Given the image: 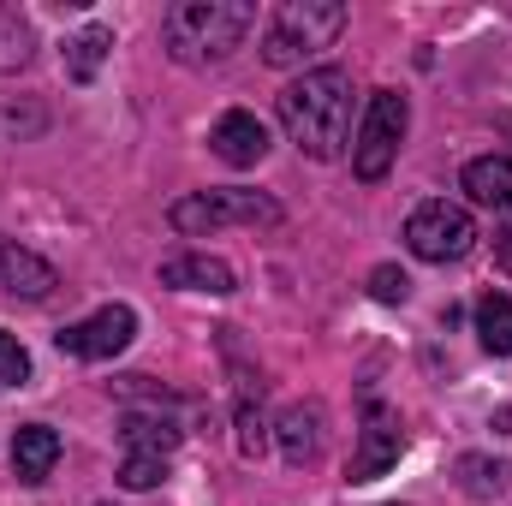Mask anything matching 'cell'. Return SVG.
<instances>
[{"label":"cell","instance_id":"10","mask_svg":"<svg viewBox=\"0 0 512 506\" xmlns=\"http://www.w3.org/2000/svg\"><path fill=\"white\" fill-rule=\"evenodd\" d=\"M209 149H215L227 167H256L274 143H268V126L256 120L251 108H227V114L215 120V131H209Z\"/></svg>","mask_w":512,"mask_h":506},{"label":"cell","instance_id":"21","mask_svg":"<svg viewBox=\"0 0 512 506\" xmlns=\"http://www.w3.org/2000/svg\"><path fill=\"white\" fill-rule=\"evenodd\" d=\"M120 483H126L131 495H149V489H161V483H167V459H161V453H126V465H120Z\"/></svg>","mask_w":512,"mask_h":506},{"label":"cell","instance_id":"19","mask_svg":"<svg viewBox=\"0 0 512 506\" xmlns=\"http://www.w3.org/2000/svg\"><path fill=\"white\" fill-rule=\"evenodd\" d=\"M453 471H459V489H465L471 501H495V495L507 489V465H501V459H483V453H465V459H459Z\"/></svg>","mask_w":512,"mask_h":506},{"label":"cell","instance_id":"1","mask_svg":"<svg viewBox=\"0 0 512 506\" xmlns=\"http://www.w3.org/2000/svg\"><path fill=\"white\" fill-rule=\"evenodd\" d=\"M280 126L310 161H340L352 143V72L346 66H310L280 90Z\"/></svg>","mask_w":512,"mask_h":506},{"label":"cell","instance_id":"12","mask_svg":"<svg viewBox=\"0 0 512 506\" xmlns=\"http://www.w3.org/2000/svg\"><path fill=\"white\" fill-rule=\"evenodd\" d=\"M322 405L316 399H298V405H286L280 411V423H274V441H280V459L286 465H316L322 459Z\"/></svg>","mask_w":512,"mask_h":506},{"label":"cell","instance_id":"8","mask_svg":"<svg viewBox=\"0 0 512 506\" xmlns=\"http://www.w3.org/2000/svg\"><path fill=\"white\" fill-rule=\"evenodd\" d=\"M399 453H405V429H399V417L387 411L382 399H370V405H364L358 447H352V459H346V483H376V477H387V471L399 465Z\"/></svg>","mask_w":512,"mask_h":506},{"label":"cell","instance_id":"15","mask_svg":"<svg viewBox=\"0 0 512 506\" xmlns=\"http://www.w3.org/2000/svg\"><path fill=\"white\" fill-rule=\"evenodd\" d=\"M108 54H114V30H108V24H84V30L66 42V78H72V84H96V72H102Z\"/></svg>","mask_w":512,"mask_h":506},{"label":"cell","instance_id":"3","mask_svg":"<svg viewBox=\"0 0 512 506\" xmlns=\"http://www.w3.org/2000/svg\"><path fill=\"white\" fill-rule=\"evenodd\" d=\"M346 24H352L346 0H280L268 12V24H262V60L280 66V72L286 66H304L322 48H334Z\"/></svg>","mask_w":512,"mask_h":506},{"label":"cell","instance_id":"24","mask_svg":"<svg viewBox=\"0 0 512 506\" xmlns=\"http://www.w3.org/2000/svg\"><path fill=\"white\" fill-rule=\"evenodd\" d=\"M102 506H114V501H102Z\"/></svg>","mask_w":512,"mask_h":506},{"label":"cell","instance_id":"23","mask_svg":"<svg viewBox=\"0 0 512 506\" xmlns=\"http://www.w3.org/2000/svg\"><path fill=\"white\" fill-rule=\"evenodd\" d=\"M370 292H376L382 304H405V298H411V274L393 268V262H382V268L370 274Z\"/></svg>","mask_w":512,"mask_h":506},{"label":"cell","instance_id":"6","mask_svg":"<svg viewBox=\"0 0 512 506\" xmlns=\"http://www.w3.org/2000/svg\"><path fill=\"white\" fill-rule=\"evenodd\" d=\"M405 245H411V256H423V262H459V256L477 251V221H471V209L435 197V203H417L411 209Z\"/></svg>","mask_w":512,"mask_h":506},{"label":"cell","instance_id":"18","mask_svg":"<svg viewBox=\"0 0 512 506\" xmlns=\"http://www.w3.org/2000/svg\"><path fill=\"white\" fill-rule=\"evenodd\" d=\"M477 340H483V352L512 358V298H507V292L477 298Z\"/></svg>","mask_w":512,"mask_h":506},{"label":"cell","instance_id":"22","mask_svg":"<svg viewBox=\"0 0 512 506\" xmlns=\"http://www.w3.org/2000/svg\"><path fill=\"white\" fill-rule=\"evenodd\" d=\"M30 381V352L18 334H0V387H24Z\"/></svg>","mask_w":512,"mask_h":506},{"label":"cell","instance_id":"20","mask_svg":"<svg viewBox=\"0 0 512 506\" xmlns=\"http://www.w3.org/2000/svg\"><path fill=\"white\" fill-rule=\"evenodd\" d=\"M268 447V423H262V393L251 399V381H245V393H239V453L256 459Z\"/></svg>","mask_w":512,"mask_h":506},{"label":"cell","instance_id":"13","mask_svg":"<svg viewBox=\"0 0 512 506\" xmlns=\"http://www.w3.org/2000/svg\"><path fill=\"white\" fill-rule=\"evenodd\" d=\"M54 465H60V429H48V423L12 429V471H18V483H48Z\"/></svg>","mask_w":512,"mask_h":506},{"label":"cell","instance_id":"7","mask_svg":"<svg viewBox=\"0 0 512 506\" xmlns=\"http://www.w3.org/2000/svg\"><path fill=\"white\" fill-rule=\"evenodd\" d=\"M131 340H137V310H131V304H102L96 316H84V322H66V328L54 334V346H60L66 358H84V364L120 358Z\"/></svg>","mask_w":512,"mask_h":506},{"label":"cell","instance_id":"9","mask_svg":"<svg viewBox=\"0 0 512 506\" xmlns=\"http://www.w3.org/2000/svg\"><path fill=\"white\" fill-rule=\"evenodd\" d=\"M161 286L173 292H209V298H233L239 292V274L209 251H185V256H167L161 262Z\"/></svg>","mask_w":512,"mask_h":506},{"label":"cell","instance_id":"14","mask_svg":"<svg viewBox=\"0 0 512 506\" xmlns=\"http://www.w3.org/2000/svg\"><path fill=\"white\" fill-rule=\"evenodd\" d=\"M459 191L477 209H512V155H477V161H465Z\"/></svg>","mask_w":512,"mask_h":506},{"label":"cell","instance_id":"5","mask_svg":"<svg viewBox=\"0 0 512 506\" xmlns=\"http://www.w3.org/2000/svg\"><path fill=\"white\" fill-rule=\"evenodd\" d=\"M405 126H411V102H405L399 90H376L370 108H364L358 143H352V173H358L364 185L387 179V167H393V155H399V143H405Z\"/></svg>","mask_w":512,"mask_h":506},{"label":"cell","instance_id":"4","mask_svg":"<svg viewBox=\"0 0 512 506\" xmlns=\"http://www.w3.org/2000/svg\"><path fill=\"white\" fill-rule=\"evenodd\" d=\"M286 209L268 197V191H251V185H221V191H191L167 209V227L179 239H209L221 227H280Z\"/></svg>","mask_w":512,"mask_h":506},{"label":"cell","instance_id":"11","mask_svg":"<svg viewBox=\"0 0 512 506\" xmlns=\"http://www.w3.org/2000/svg\"><path fill=\"white\" fill-rule=\"evenodd\" d=\"M54 286H60L54 262H42L36 251H24L18 239H6V233H0V292H12V298H30V304H42V298H48Z\"/></svg>","mask_w":512,"mask_h":506},{"label":"cell","instance_id":"17","mask_svg":"<svg viewBox=\"0 0 512 506\" xmlns=\"http://www.w3.org/2000/svg\"><path fill=\"white\" fill-rule=\"evenodd\" d=\"M120 441H126V453H173L179 447V429L167 423V417H149V411H126V423H120Z\"/></svg>","mask_w":512,"mask_h":506},{"label":"cell","instance_id":"2","mask_svg":"<svg viewBox=\"0 0 512 506\" xmlns=\"http://www.w3.org/2000/svg\"><path fill=\"white\" fill-rule=\"evenodd\" d=\"M251 30H256L251 0H179L161 18V48L179 66H221L245 48Z\"/></svg>","mask_w":512,"mask_h":506},{"label":"cell","instance_id":"16","mask_svg":"<svg viewBox=\"0 0 512 506\" xmlns=\"http://www.w3.org/2000/svg\"><path fill=\"white\" fill-rule=\"evenodd\" d=\"M30 60H36V30L18 6L0 0V72H24Z\"/></svg>","mask_w":512,"mask_h":506}]
</instances>
